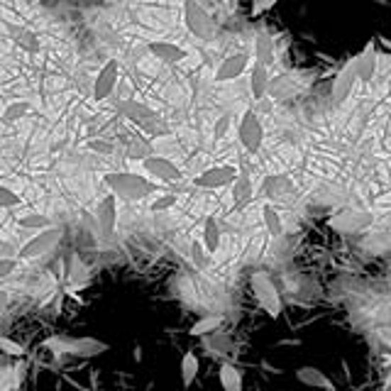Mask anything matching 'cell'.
I'll use <instances>...</instances> for the list:
<instances>
[{
	"label": "cell",
	"instance_id": "cell-1",
	"mask_svg": "<svg viewBox=\"0 0 391 391\" xmlns=\"http://www.w3.org/2000/svg\"><path fill=\"white\" fill-rule=\"evenodd\" d=\"M106 184L110 186L118 198L123 201H140L145 196H152L157 191V186L152 181H147L145 176L140 174H130V172H113L106 176Z\"/></svg>",
	"mask_w": 391,
	"mask_h": 391
},
{
	"label": "cell",
	"instance_id": "cell-2",
	"mask_svg": "<svg viewBox=\"0 0 391 391\" xmlns=\"http://www.w3.org/2000/svg\"><path fill=\"white\" fill-rule=\"evenodd\" d=\"M123 113H125V118L130 120V123H135L137 128H142L145 132H150V135L154 137H162V135H167L169 128H167V123H164L162 118H159V113L157 110H152L150 106H145V103H140V101H123Z\"/></svg>",
	"mask_w": 391,
	"mask_h": 391
},
{
	"label": "cell",
	"instance_id": "cell-3",
	"mask_svg": "<svg viewBox=\"0 0 391 391\" xmlns=\"http://www.w3.org/2000/svg\"><path fill=\"white\" fill-rule=\"evenodd\" d=\"M44 345L54 352H64V355L74 357H98L110 350L106 343H101L96 338H52Z\"/></svg>",
	"mask_w": 391,
	"mask_h": 391
},
{
	"label": "cell",
	"instance_id": "cell-4",
	"mask_svg": "<svg viewBox=\"0 0 391 391\" xmlns=\"http://www.w3.org/2000/svg\"><path fill=\"white\" fill-rule=\"evenodd\" d=\"M252 291L257 296V304L267 311V316L277 321L282 316V296H279V289L274 286L272 277L267 272H255L252 274Z\"/></svg>",
	"mask_w": 391,
	"mask_h": 391
},
{
	"label": "cell",
	"instance_id": "cell-5",
	"mask_svg": "<svg viewBox=\"0 0 391 391\" xmlns=\"http://www.w3.org/2000/svg\"><path fill=\"white\" fill-rule=\"evenodd\" d=\"M59 240H62V228L49 225V228L40 230V235H35L30 242H25V245L20 247L18 255L22 260H37V257H42V255H49V252L59 245Z\"/></svg>",
	"mask_w": 391,
	"mask_h": 391
},
{
	"label": "cell",
	"instance_id": "cell-6",
	"mask_svg": "<svg viewBox=\"0 0 391 391\" xmlns=\"http://www.w3.org/2000/svg\"><path fill=\"white\" fill-rule=\"evenodd\" d=\"M184 22L189 27V32L198 40H211L216 27H213V20L206 10L201 8V3L196 0H184Z\"/></svg>",
	"mask_w": 391,
	"mask_h": 391
},
{
	"label": "cell",
	"instance_id": "cell-7",
	"mask_svg": "<svg viewBox=\"0 0 391 391\" xmlns=\"http://www.w3.org/2000/svg\"><path fill=\"white\" fill-rule=\"evenodd\" d=\"M238 140L250 154L260 152V147L264 142V125H262V120L257 118L255 110H245V113H242L240 128H238Z\"/></svg>",
	"mask_w": 391,
	"mask_h": 391
},
{
	"label": "cell",
	"instance_id": "cell-8",
	"mask_svg": "<svg viewBox=\"0 0 391 391\" xmlns=\"http://www.w3.org/2000/svg\"><path fill=\"white\" fill-rule=\"evenodd\" d=\"M142 167H145L147 174L164 181V184H176V181H181V176H184L181 169L176 167L167 154H150V157L142 159Z\"/></svg>",
	"mask_w": 391,
	"mask_h": 391
},
{
	"label": "cell",
	"instance_id": "cell-9",
	"mask_svg": "<svg viewBox=\"0 0 391 391\" xmlns=\"http://www.w3.org/2000/svg\"><path fill=\"white\" fill-rule=\"evenodd\" d=\"M238 174V167H233V164H220V167H211L198 174L194 179V186H198V189H225V186H233Z\"/></svg>",
	"mask_w": 391,
	"mask_h": 391
},
{
	"label": "cell",
	"instance_id": "cell-10",
	"mask_svg": "<svg viewBox=\"0 0 391 391\" xmlns=\"http://www.w3.org/2000/svg\"><path fill=\"white\" fill-rule=\"evenodd\" d=\"M118 79H120L118 59H110V62L101 66L96 81H93V101H106L110 93L115 91V86H118Z\"/></svg>",
	"mask_w": 391,
	"mask_h": 391
},
{
	"label": "cell",
	"instance_id": "cell-11",
	"mask_svg": "<svg viewBox=\"0 0 391 391\" xmlns=\"http://www.w3.org/2000/svg\"><path fill=\"white\" fill-rule=\"evenodd\" d=\"M247 64H250V59H247V54H230V57H225L220 66L216 69V76L213 79L218 81V84H228V81H235L240 79L242 74L247 71Z\"/></svg>",
	"mask_w": 391,
	"mask_h": 391
},
{
	"label": "cell",
	"instance_id": "cell-12",
	"mask_svg": "<svg viewBox=\"0 0 391 391\" xmlns=\"http://www.w3.org/2000/svg\"><path fill=\"white\" fill-rule=\"evenodd\" d=\"M264 196L272 198V201H282V203H291L296 198V189H294V181L289 176L282 174H274L264 181Z\"/></svg>",
	"mask_w": 391,
	"mask_h": 391
},
{
	"label": "cell",
	"instance_id": "cell-13",
	"mask_svg": "<svg viewBox=\"0 0 391 391\" xmlns=\"http://www.w3.org/2000/svg\"><path fill=\"white\" fill-rule=\"evenodd\" d=\"M370 220H372V216H367V213L345 208V211H340L338 216L330 218L328 225H330V228H335V230H340V233H357V230L365 228Z\"/></svg>",
	"mask_w": 391,
	"mask_h": 391
},
{
	"label": "cell",
	"instance_id": "cell-14",
	"mask_svg": "<svg viewBox=\"0 0 391 391\" xmlns=\"http://www.w3.org/2000/svg\"><path fill=\"white\" fill-rule=\"evenodd\" d=\"M304 81L294 79V76H277V79H269L267 86V96L274 98V101H284V98H294L304 91Z\"/></svg>",
	"mask_w": 391,
	"mask_h": 391
},
{
	"label": "cell",
	"instance_id": "cell-15",
	"mask_svg": "<svg viewBox=\"0 0 391 391\" xmlns=\"http://www.w3.org/2000/svg\"><path fill=\"white\" fill-rule=\"evenodd\" d=\"M355 66H357V81L370 84V81L374 79V74H377V66H379V54H377L374 42H370L360 54H357Z\"/></svg>",
	"mask_w": 391,
	"mask_h": 391
},
{
	"label": "cell",
	"instance_id": "cell-16",
	"mask_svg": "<svg viewBox=\"0 0 391 391\" xmlns=\"http://www.w3.org/2000/svg\"><path fill=\"white\" fill-rule=\"evenodd\" d=\"M355 81H357V66H355V57H352L333 79V98L335 101H345V98L350 96Z\"/></svg>",
	"mask_w": 391,
	"mask_h": 391
},
{
	"label": "cell",
	"instance_id": "cell-17",
	"mask_svg": "<svg viewBox=\"0 0 391 391\" xmlns=\"http://www.w3.org/2000/svg\"><path fill=\"white\" fill-rule=\"evenodd\" d=\"M147 52H150L154 59L164 62V64H179V62H184L186 59V49L184 47H179V44H174V42H164V40L150 42L147 44Z\"/></svg>",
	"mask_w": 391,
	"mask_h": 391
},
{
	"label": "cell",
	"instance_id": "cell-18",
	"mask_svg": "<svg viewBox=\"0 0 391 391\" xmlns=\"http://www.w3.org/2000/svg\"><path fill=\"white\" fill-rule=\"evenodd\" d=\"M98 223H101V230L106 235L115 233V225H118V196L110 194L101 201L98 206Z\"/></svg>",
	"mask_w": 391,
	"mask_h": 391
},
{
	"label": "cell",
	"instance_id": "cell-19",
	"mask_svg": "<svg viewBox=\"0 0 391 391\" xmlns=\"http://www.w3.org/2000/svg\"><path fill=\"white\" fill-rule=\"evenodd\" d=\"M296 379H299L301 384H306V387L328 389V391L335 389V384L326 377V372H321L318 367H308V365L306 367H299V370H296Z\"/></svg>",
	"mask_w": 391,
	"mask_h": 391
},
{
	"label": "cell",
	"instance_id": "cell-20",
	"mask_svg": "<svg viewBox=\"0 0 391 391\" xmlns=\"http://www.w3.org/2000/svg\"><path fill=\"white\" fill-rule=\"evenodd\" d=\"M269 79H272V76H269V66L255 62L252 74H250V91H252V98H255V101H260L262 96H267Z\"/></svg>",
	"mask_w": 391,
	"mask_h": 391
},
{
	"label": "cell",
	"instance_id": "cell-21",
	"mask_svg": "<svg viewBox=\"0 0 391 391\" xmlns=\"http://www.w3.org/2000/svg\"><path fill=\"white\" fill-rule=\"evenodd\" d=\"M262 220H264V228H267L269 238H282L284 233V220L279 216V211L272 206V203H264L262 208Z\"/></svg>",
	"mask_w": 391,
	"mask_h": 391
},
{
	"label": "cell",
	"instance_id": "cell-22",
	"mask_svg": "<svg viewBox=\"0 0 391 391\" xmlns=\"http://www.w3.org/2000/svg\"><path fill=\"white\" fill-rule=\"evenodd\" d=\"M10 37H13V42L18 44L20 49H25V52L30 54L40 52V40H37L35 32L27 30V27H10Z\"/></svg>",
	"mask_w": 391,
	"mask_h": 391
},
{
	"label": "cell",
	"instance_id": "cell-23",
	"mask_svg": "<svg viewBox=\"0 0 391 391\" xmlns=\"http://www.w3.org/2000/svg\"><path fill=\"white\" fill-rule=\"evenodd\" d=\"M218 377H220V387L225 391H242V372L235 365H230V362L220 365Z\"/></svg>",
	"mask_w": 391,
	"mask_h": 391
},
{
	"label": "cell",
	"instance_id": "cell-24",
	"mask_svg": "<svg viewBox=\"0 0 391 391\" xmlns=\"http://www.w3.org/2000/svg\"><path fill=\"white\" fill-rule=\"evenodd\" d=\"M203 247H206L211 255L218 252V247H220V225L213 216H208L206 223H203Z\"/></svg>",
	"mask_w": 391,
	"mask_h": 391
},
{
	"label": "cell",
	"instance_id": "cell-25",
	"mask_svg": "<svg viewBox=\"0 0 391 391\" xmlns=\"http://www.w3.org/2000/svg\"><path fill=\"white\" fill-rule=\"evenodd\" d=\"M255 62L272 66L274 62V40L269 35H257L255 40Z\"/></svg>",
	"mask_w": 391,
	"mask_h": 391
},
{
	"label": "cell",
	"instance_id": "cell-26",
	"mask_svg": "<svg viewBox=\"0 0 391 391\" xmlns=\"http://www.w3.org/2000/svg\"><path fill=\"white\" fill-rule=\"evenodd\" d=\"M250 198H252V179L240 172L233 181V201L238 203V206H245Z\"/></svg>",
	"mask_w": 391,
	"mask_h": 391
},
{
	"label": "cell",
	"instance_id": "cell-27",
	"mask_svg": "<svg viewBox=\"0 0 391 391\" xmlns=\"http://www.w3.org/2000/svg\"><path fill=\"white\" fill-rule=\"evenodd\" d=\"M220 326H223V316H203V318H198L194 326H191L189 335H194V338H203V335L216 333Z\"/></svg>",
	"mask_w": 391,
	"mask_h": 391
},
{
	"label": "cell",
	"instance_id": "cell-28",
	"mask_svg": "<svg viewBox=\"0 0 391 391\" xmlns=\"http://www.w3.org/2000/svg\"><path fill=\"white\" fill-rule=\"evenodd\" d=\"M198 357L194 355V352H186L184 357H181V384L184 387H191V384L196 382L198 377Z\"/></svg>",
	"mask_w": 391,
	"mask_h": 391
},
{
	"label": "cell",
	"instance_id": "cell-29",
	"mask_svg": "<svg viewBox=\"0 0 391 391\" xmlns=\"http://www.w3.org/2000/svg\"><path fill=\"white\" fill-rule=\"evenodd\" d=\"M374 172H377V157L370 152H362L355 159V176L357 179H370Z\"/></svg>",
	"mask_w": 391,
	"mask_h": 391
},
{
	"label": "cell",
	"instance_id": "cell-30",
	"mask_svg": "<svg viewBox=\"0 0 391 391\" xmlns=\"http://www.w3.org/2000/svg\"><path fill=\"white\" fill-rule=\"evenodd\" d=\"M18 225L25 230H44L52 225V220H49L44 213H27V216H20L18 218Z\"/></svg>",
	"mask_w": 391,
	"mask_h": 391
},
{
	"label": "cell",
	"instance_id": "cell-31",
	"mask_svg": "<svg viewBox=\"0 0 391 391\" xmlns=\"http://www.w3.org/2000/svg\"><path fill=\"white\" fill-rule=\"evenodd\" d=\"M27 113H30V103L27 101H13V103L5 106L3 118H5V123H18V120L25 118Z\"/></svg>",
	"mask_w": 391,
	"mask_h": 391
},
{
	"label": "cell",
	"instance_id": "cell-32",
	"mask_svg": "<svg viewBox=\"0 0 391 391\" xmlns=\"http://www.w3.org/2000/svg\"><path fill=\"white\" fill-rule=\"evenodd\" d=\"M128 159H145V157H150L152 154V145L150 142H145V140H140V137H135V140L130 142V147H128Z\"/></svg>",
	"mask_w": 391,
	"mask_h": 391
},
{
	"label": "cell",
	"instance_id": "cell-33",
	"mask_svg": "<svg viewBox=\"0 0 391 391\" xmlns=\"http://www.w3.org/2000/svg\"><path fill=\"white\" fill-rule=\"evenodd\" d=\"M316 198L321 203H340L343 201V191H340L338 186H333V184H326V186H321V189L316 191Z\"/></svg>",
	"mask_w": 391,
	"mask_h": 391
},
{
	"label": "cell",
	"instance_id": "cell-34",
	"mask_svg": "<svg viewBox=\"0 0 391 391\" xmlns=\"http://www.w3.org/2000/svg\"><path fill=\"white\" fill-rule=\"evenodd\" d=\"M176 201H179V196H176V194H164V196L154 198L152 206H150V211H152V213L169 211V208H174V206H176Z\"/></svg>",
	"mask_w": 391,
	"mask_h": 391
},
{
	"label": "cell",
	"instance_id": "cell-35",
	"mask_svg": "<svg viewBox=\"0 0 391 391\" xmlns=\"http://www.w3.org/2000/svg\"><path fill=\"white\" fill-rule=\"evenodd\" d=\"M0 352H5V355H10V357H22L25 355V348H22L20 343H15V340L0 335Z\"/></svg>",
	"mask_w": 391,
	"mask_h": 391
},
{
	"label": "cell",
	"instance_id": "cell-36",
	"mask_svg": "<svg viewBox=\"0 0 391 391\" xmlns=\"http://www.w3.org/2000/svg\"><path fill=\"white\" fill-rule=\"evenodd\" d=\"M22 203V196L15 194L13 189H5V186H0V208H15Z\"/></svg>",
	"mask_w": 391,
	"mask_h": 391
},
{
	"label": "cell",
	"instance_id": "cell-37",
	"mask_svg": "<svg viewBox=\"0 0 391 391\" xmlns=\"http://www.w3.org/2000/svg\"><path fill=\"white\" fill-rule=\"evenodd\" d=\"M230 123H233V118H230L228 113L220 115V118L216 120V128H213V137H216V140H223V137L228 135V130H230Z\"/></svg>",
	"mask_w": 391,
	"mask_h": 391
},
{
	"label": "cell",
	"instance_id": "cell-38",
	"mask_svg": "<svg viewBox=\"0 0 391 391\" xmlns=\"http://www.w3.org/2000/svg\"><path fill=\"white\" fill-rule=\"evenodd\" d=\"M208 255H211V252H208V250H203V247H201V242H194V247H191V257H194V262H196L201 269L208 264Z\"/></svg>",
	"mask_w": 391,
	"mask_h": 391
},
{
	"label": "cell",
	"instance_id": "cell-39",
	"mask_svg": "<svg viewBox=\"0 0 391 391\" xmlns=\"http://www.w3.org/2000/svg\"><path fill=\"white\" fill-rule=\"evenodd\" d=\"M277 3H279V0H252V18H260L262 13L272 10Z\"/></svg>",
	"mask_w": 391,
	"mask_h": 391
},
{
	"label": "cell",
	"instance_id": "cell-40",
	"mask_svg": "<svg viewBox=\"0 0 391 391\" xmlns=\"http://www.w3.org/2000/svg\"><path fill=\"white\" fill-rule=\"evenodd\" d=\"M15 267H18V262H15L13 257H0V279L10 277V274L15 272Z\"/></svg>",
	"mask_w": 391,
	"mask_h": 391
},
{
	"label": "cell",
	"instance_id": "cell-41",
	"mask_svg": "<svg viewBox=\"0 0 391 391\" xmlns=\"http://www.w3.org/2000/svg\"><path fill=\"white\" fill-rule=\"evenodd\" d=\"M88 150H93L98 154H110L113 152V145H110V142H103V140H91L88 142Z\"/></svg>",
	"mask_w": 391,
	"mask_h": 391
},
{
	"label": "cell",
	"instance_id": "cell-42",
	"mask_svg": "<svg viewBox=\"0 0 391 391\" xmlns=\"http://www.w3.org/2000/svg\"><path fill=\"white\" fill-rule=\"evenodd\" d=\"M157 150H162V154H167V152H179V147H176L172 140H167V137H164L162 142H157Z\"/></svg>",
	"mask_w": 391,
	"mask_h": 391
},
{
	"label": "cell",
	"instance_id": "cell-43",
	"mask_svg": "<svg viewBox=\"0 0 391 391\" xmlns=\"http://www.w3.org/2000/svg\"><path fill=\"white\" fill-rule=\"evenodd\" d=\"M5 304H8V299H5V294H3V291H0V311H3V308H5Z\"/></svg>",
	"mask_w": 391,
	"mask_h": 391
},
{
	"label": "cell",
	"instance_id": "cell-44",
	"mask_svg": "<svg viewBox=\"0 0 391 391\" xmlns=\"http://www.w3.org/2000/svg\"><path fill=\"white\" fill-rule=\"evenodd\" d=\"M228 3H230V8H238V5H240V0H228Z\"/></svg>",
	"mask_w": 391,
	"mask_h": 391
}]
</instances>
